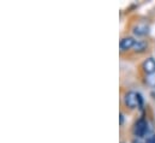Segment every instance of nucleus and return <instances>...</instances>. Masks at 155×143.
I'll return each instance as SVG.
<instances>
[{"label":"nucleus","mask_w":155,"mask_h":143,"mask_svg":"<svg viewBox=\"0 0 155 143\" xmlns=\"http://www.w3.org/2000/svg\"><path fill=\"white\" fill-rule=\"evenodd\" d=\"M135 43H136V41L132 37H124V38L120 40L119 47H120L121 51H127V49L132 48L135 46Z\"/></svg>","instance_id":"7ed1b4c3"},{"label":"nucleus","mask_w":155,"mask_h":143,"mask_svg":"<svg viewBox=\"0 0 155 143\" xmlns=\"http://www.w3.org/2000/svg\"><path fill=\"white\" fill-rule=\"evenodd\" d=\"M124 102L129 108H136L142 105V98L135 91H129L124 96Z\"/></svg>","instance_id":"f257e3e1"},{"label":"nucleus","mask_w":155,"mask_h":143,"mask_svg":"<svg viewBox=\"0 0 155 143\" xmlns=\"http://www.w3.org/2000/svg\"><path fill=\"white\" fill-rule=\"evenodd\" d=\"M142 69L144 70L146 73L150 75V73H154L155 72V60L153 58H148L147 60L143 62L142 64Z\"/></svg>","instance_id":"20e7f679"},{"label":"nucleus","mask_w":155,"mask_h":143,"mask_svg":"<svg viewBox=\"0 0 155 143\" xmlns=\"http://www.w3.org/2000/svg\"><path fill=\"white\" fill-rule=\"evenodd\" d=\"M148 130V125H147V121L144 119H140L137 120V123L135 124V128H134V134L135 136L137 137H143L146 135Z\"/></svg>","instance_id":"f03ea898"},{"label":"nucleus","mask_w":155,"mask_h":143,"mask_svg":"<svg viewBox=\"0 0 155 143\" xmlns=\"http://www.w3.org/2000/svg\"><path fill=\"white\" fill-rule=\"evenodd\" d=\"M134 48H135L136 52H143L146 49V43L144 42H136Z\"/></svg>","instance_id":"423d86ee"},{"label":"nucleus","mask_w":155,"mask_h":143,"mask_svg":"<svg viewBox=\"0 0 155 143\" xmlns=\"http://www.w3.org/2000/svg\"><path fill=\"white\" fill-rule=\"evenodd\" d=\"M134 33L138 36L146 35V34H148V27H147V25H144V24H138L137 27H135Z\"/></svg>","instance_id":"39448f33"},{"label":"nucleus","mask_w":155,"mask_h":143,"mask_svg":"<svg viewBox=\"0 0 155 143\" xmlns=\"http://www.w3.org/2000/svg\"><path fill=\"white\" fill-rule=\"evenodd\" d=\"M123 121H124V115H123V114H120V125L123 124Z\"/></svg>","instance_id":"6e6552de"},{"label":"nucleus","mask_w":155,"mask_h":143,"mask_svg":"<svg viewBox=\"0 0 155 143\" xmlns=\"http://www.w3.org/2000/svg\"><path fill=\"white\" fill-rule=\"evenodd\" d=\"M147 143H155V136H150V137L147 140Z\"/></svg>","instance_id":"0eeeda50"}]
</instances>
